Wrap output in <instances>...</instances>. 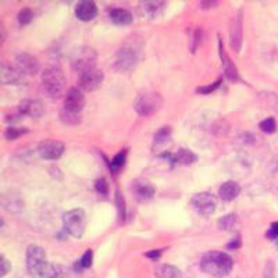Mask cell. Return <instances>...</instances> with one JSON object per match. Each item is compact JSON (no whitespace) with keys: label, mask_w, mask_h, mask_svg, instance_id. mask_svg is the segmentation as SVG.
<instances>
[{"label":"cell","mask_w":278,"mask_h":278,"mask_svg":"<svg viewBox=\"0 0 278 278\" xmlns=\"http://www.w3.org/2000/svg\"><path fill=\"white\" fill-rule=\"evenodd\" d=\"M234 261L224 252H207L200 260V268L212 277H225L232 270Z\"/></svg>","instance_id":"cell-1"},{"label":"cell","mask_w":278,"mask_h":278,"mask_svg":"<svg viewBox=\"0 0 278 278\" xmlns=\"http://www.w3.org/2000/svg\"><path fill=\"white\" fill-rule=\"evenodd\" d=\"M141 49L142 43L135 37L128 38V41L120 48L117 52L114 61V68L121 73H127L133 70L138 64L139 57H141Z\"/></svg>","instance_id":"cell-2"},{"label":"cell","mask_w":278,"mask_h":278,"mask_svg":"<svg viewBox=\"0 0 278 278\" xmlns=\"http://www.w3.org/2000/svg\"><path fill=\"white\" fill-rule=\"evenodd\" d=\"M42 86L50 97H60L66 88V77L59 67H48L42 74Z\"/></svg>","instance_id":"cell-3"},{"label":"cell","mask_w":278,"mask_h":278,"mask_svg":"<svg viewBox=\"0 0 278 278\" xmlns=\"http://www.w3.org/2000/svg\"><path fill=\"white\" fill-rule=\"evenodd\" d=\"M162 106H163V97L160 96V93L158 92L152 91L141 93L133 103L136 113L144 117H149V115L158 113L159 110L162 109Z\"/></svg>","instance_id":"cell-4"},{"label":"cell","mask_w":278,"mask_h":278,"mask_svg":"<svg viewBox=\"0 0 278 278\" xmlns=\"http://www.w3.org/2000/svg\"><path fill=\"white\" fill-rule=\"evenodd\" d=\"M46 253L41 246L30 245L27 249V268L35 278H42L43 272L48 267Z\"/></svg>","instance_id":"cell-5"},{"label":"cell","mask_w":278,"mask_h":278,"mask_svg":"<svg viewBox=\"0 0 278 278\" xmlns=\"http://www.w3.org/2000/svg\"><path fill=\"white\" fill-rule=\"evenodd\" d=\"M96 60L97 55L93 49L88 48V46H81V48L75 49V52L71 56V66L77 73L84 74L95 68Z\"/></svg>","instance_id":"cell-6"},{"label":"cell","mask_w":278,"mask_h":278,"mask_svg":"<svg viewBox=\"0 0 278 278\" xmlns=\"http://www.w3.org/2000/svg\"><path fill=\"white\" fill-rule=\"evenodd\" d=\"M63 223L66 231L74 238H81L85 232L86 225V216L82 209H73L70 212L64 213Z\"/></svg>","instance_id":"cell-7"},{"label":"cell","mask_w":278,"mask_h":278,"mask_svg":"<svg viewBox=\"0 0 278 278\" xmlns=\"http://www.w3.org/2000/svg\"><path fill=\"white\" fill-rule=\"evenodd\" d=\"M191 205L195 209V212L206 217V216H210L214 213L216 206H217V199L210 192H200V194H195L192 196Z\"/></svg>","instance_id":"cell-8"},{"label":"cell","mask_w":278,"mask_h":278,"mask_svg":"<svg viewBox=\"0 0 278 278\" xmlns=\"http://www.w3.org/2000/svg\"><path fill=\"white\" fill-rule=\"evenodd\" d=\"M64 152V144L55 139H46L38 145V153L42 159L46 160H56L63 155Z\"/></svg>","instance_id":"cell-9"},{"label":"cell","mask_w":278,"mask_h":278,"mask_svg":"<svg viewBox=\"0 0 278 278\" xmlns=\"http://www.w3.org/2000/svg\"><path fill=\"white\" fill-rule=\"evenodd\" d=\"M103 79H104V75H103L102 70L93 68L79 75V86L86 92H93L102 86Z\"/></svg>","instance_id":"cell-10"},{"label":"cell","mask_w":278,"mask_h":278,"mask_svg":"<svg viewBox=\"0 0 278 278\" xmlns=\"http://www.w3.org/2000/svg\"><path fill=\"white\" fill-rule=\"evenodd\" d=\"M85 96L78 88H70L67 91L64 99V110L73 114H79V111L84 109Z\"/></svg>","instance_id":"cell-11"},{"label":"cell","mask_w":278,"mask_h":278,"mask_svg":"<svg viewBox=\"0 0 278 278\" xmlns=\"http://www.w3.org/2000/svg\"><path fill=\"white\" fill-rule=\"evenodd\" d=\"M16 68L23 75H35L39 71V61L28 53H20L16 57Z\"/></svg>","instance_id":"cell-12"},{"label":"cell","mask_w":278,"mask_h":278,"mask_svg":"<svg viewBox=\"0 0 278 278\" xmlns=\"http://www.w3.org/2000/svg\"><path fill=\"white\" fill-rule=\"evenodd\" d=\"M242 28H243V20H242V12H238L231 21L230 27V41L231 48L235 50L236 53L241 50L242 45Z\"/></svg>","instance_id":"cell-13"},{"label":"cell","mask_w":278,"mask_h":278,"mask_svg":"<svg viewBox=\"0 0 278 278\" xmlns=\"http://www.w3.org/2000/svg\"><path fill=\"white\" fill-rule=\"evenodd\" d=\"M20 113L34 117V118H39L45 113V109H43L42 103L39 102V100L25 99V100L20 103Z\"/></svg>","instance_id":"cell-14"},{"label":"cell","mask_w":278,"mask_h":278,"mask_svg":"<svg viewBox=\"0 0 278 278\" xmlns=\"http://www.w3.org/2000/svg\"><path fill=\"white\" fill-rule=\"evenodd\" d=\"M218 50H220V57H221V63H223L224 71H225V75L230 81H238L239 79V75H238V70H236L235 64L231 61L230 56L227 55L225 49H224L223 42L220 41L218 43Z\"/></svg>","instance_id":"cell-15"},{"label":"cell","mask_w":278,"mask_h":278,"mask_svg":"<svg viewBox=\"0 0 278 278\" xmlns=\"http://www.w3.org/2000/svg\"><path fill=\"white\" fill-rule=\"evenodd\" d=\"M97 7L93 2L85 0V2H79L78 6L75 9V16L78 17L81 21H91L96 17Z\"/></svg>","instance_id":"cell-16"},{"label":"cell","mask_w":278,"mask_h":278,"mask_svg":"<svg viewBox=\"0 0 278 278\" xmlns=\"http://www.w3.org/2000/svg\"><path fill=\"white\" fill-rule=\"evenodd\" d=\"M241 192V187H239V184L235 181H227L224 182L223 185L220 187L218 189V195H220V198L225 202H231V200H234L239 195Z\"/></svg>","instance_id":"cell-17"},{"label":"cell","mask_w":278,"mask_h":278,"mask_svg":"<svg viewBox=\"0 0 278 278\" xmlns=\"http://www.w3.org/2000/svg\"><path fill=\"white\" fill-rule=\"evenodd\" d=\"M132 191L138 200L151 199L153 194H155V188L152 187L149 182L144 181V180H138V181L133 182Z\"/></svg>","instance_id":"cell-18"},{"label":"cell","mask_w":278,"mask_h":278,"mask_svg":"<svg viewBox=\"0 0 278 278\" xmlns=\"http://www.w3.org/2000/svg\"><path fill=\"white\" fill-rule=\"evenodd\" d=\"M2 82L3 84H20L23 79H24V75L20 73L17 68H13L10 66H6V64H3L2 66Z\"/></svg>","instance_id":"cell-19"},{"label":"cell","mask_w":278,"mask_h":278,"mask_svg":"<svg viewBox=\"0 0 278 278\" xmlns=\"http://www.w3.org/2000/svg\"><path fill=\"white\" fill-rule=\"evenodd\" d=\"M109 17L117 25H128L132 21V14L125 9H111Z\"/></svg>","instance_id":"cell-20"},{"label":"cell","mask_w":278,"mask_h":278,"mask_svg":"<svg viewBox=\"0 0 278 278\" xmlns=\"http://www.w3.org/2000/svg\"><path fill=\"white\" fill-rule=\"evenodd\" d=\"M166 158L171 159V162L178 164H192L196 162V155L188 149H180L174 155H166Z\"/></svg>","instance_id":"cell-21"},{"label":"cell","mask_w":278,"mask_h":278,"mask_svg":"<svg viewBox=\"0 0 278 278\" xmlns=\"http://www.w3.org/2000/svg\"><path fill=\"white\" fill-rule=\"evenodd\" d=\"M156 278H182V272L176 266L171 264H160L155 268Z\"/></svg>","instance_id":"cell-22"},{"label":"cell","mask_w":278,"mask_h":278,"mask_svg":"<svg viewBox=\"0 0 278 278\" xmlns=\"http://www.w3.org/2000/svg\"><path fill=\"white\" fill-rule=\"evenodd\" d=\"M42 278H68V270L61 264H50L49 263Z\"/></svg>","instance_id":"cell-23"},{"label":"cell","mask_w":278,"mask_h":278,"mask_svg":"<svg viewBox=\"0 0 278 278\" xmlns=\"http://www.w3.org/2000/svg\"><path fill=\"white\" fill-rule=\"evenodd\" d=\"M170 136H171V128L170 127H163L159 129L156 135H155V145L160 146L164 145L169 142Z\"/></svg>","instance_id":"cell-24"},{"label":"cell","mask_w":278,"mask_h":278,"mask_svg":"<svg viewBox=\"0 0 278 278\" xmlns=\"http://www.w3.org/2000/svg\"><path fill=\"white\" fill-rule=\"evenodd\" d=\"M92 259H93V253H92L91 249H88L84 254H82V257L75 263V270H78L81 271L82 268H88V267L92 266Z\"/></svg>","instance_id":"cell-25"},{"label":"cell","mask_w":278,"mask_h":278,"mask_svg":"<svg viewBox=\"0 0 278 278\" xmlns=\"http://www.w3.org/2000/svg\"><path fill=\"white\" fill-rule=\"evenodd\" d=\"M28 132V129L27 128H17V127H9L5 131V136L9 141H14V139H17L21 135H24V133Z\"/></svg>","instance_id":"cell-26"},{"label":"cell","mask_w":278,"mask_h":278,"mask_svg":"<svg viewBox=\"0 0 278 278\" xmlns=\"http://www.w3.org/2000/svg\"><path fill=\"white\" fill-rule=\"evenodd\" d=\"M115 205H117L118 218H120V221H122L125 218V202H124V198H122L120 191L115 192Z\"/></svg>","instance_id":"cell-27"},{"label":"cell","mask_w":278,"mask_h":278,"mask_svg":"<svg viewBox=\"0 0 278 278\" xmlns=\"http://www.w3.org/2000/svg\"><path fill=\"white\" fill-rule=\"evenodd\" d=\"M142 5H144V10L153 16V14H156L160 9H163V6L166 3H164V2H145V3H142Z\"/></svg>","instance_id":"cell-28"},{"label":"cell","mask_w":278,"mask_h":278,"mask_svg":"<svg viewBox=\"0 0 278 278\" xmlns=\"http://www.w3.org/2000/svg\"><path fill=\"white\" fill-rule=\"evenodd\" d=\"M235 221H236L235 214H228V216H225V217L218 220V225H220L221 228H224V230H231V228H234Z\"/></svg>","instance_id":"cell-29"},{"label":"cell","mask_w":278,"mask_h":278,"mask_svg":"<svg viewBox=\"0 0 278 278\" xmlns=\"http://www.w3.org/2000/svg\"><path fill=\"white\" fill-rule=\"evenodd\" d=\"M260 129L263 131V132H267V133H271L275 131V128H277V124H275V120L274 118H266V120H263L259 124Z\"/></svg>","instance_id":"cell-30"},{"label":"cell","mask_w":278,"mask_h":278,"mask_svg":"<svg viewBox=\"0 0 278 278\" xmlns=\"http://www.w3.org/2000/svg\"><path fill=\"white\" fill-rule=\"evenodd\" d=\"M32 19H34V13H32L31 9H23V10L19 13L20 24H23V25L30 24L31 21H32Z\"/></svg>","instance_id":"cell-31"},{"label":"cell","mask_w":278,"mask_h":278,"mask_svg":"<svg viewBox=\"0 0 278 278\" xmlns=\"http://www.w3.org/2000/svg\"><path fill=\"white\" fill-rule=\"evenodd\" d=\"M61 118L63 121H66L67 124H78L81 118H79V114H73V113H68V111H61Z\"/></svg>","instance_id":"cell-32"},{"label":"cell","mask_w":278,"mask_h":278,"mask_svg":"<svg viewBox=\"0 0 278 278\" xmlns=\"http://www.w3.org/2000/svg\"><path fill=\"white\" fill-rule=\"evenodd\" d=\"M125 159H127V151H121L120 153L115 155L111 164L115 166V167H121V166H124V163H125Z\"/></svg>","instance_id":"cell-33"},{"label":"cell","mask_w":278,"mask_h":278,"mask_svg":"<svg viewBox=\"0 0 278 278\" xmlns=\"http://www.w3.org/2000/svg\"><path fill=\"white\" fill-rule=\"evenodd\" d=\"M0 267H2V268H0V275H2V277H5L7 272L12 270V266H10L9 260L5 257V254L0 256Z\"/></svg>","instance_id":"cell-34"},{"label":"cell","mask_w":278,"mask_h":278,"mask_svg":"<svg viewBox=\"0 0 278 278\" xmlns=\"http://www.w3.org/2000/svg\"><path fill=\"white\" fill-rule=\"evenodd\" d=\"M95 188H96V191L100 195H106L107 194V191H109V185H107V181H106L104 178L97 180L96 184H95Z\"/></svg>","instance_id":"cell-35"},{"label":"cell","mask_w":278,"mask_h":278,"mask_svg":"<svg viewBox=\"0 0 278 278\" xmlns=\"http://www.w3.org/2000/svg\"><path fill=\"white\" fill-rule=\"evenodd\" d=\"M220 82H221V81L218 79L217 82H214V84H213V85H209V86H202V88H198V89H196V92H198V93H205V95H207V93H210V92L214 91V89L217 88L218 85H220Z\"/></svg>","instance_id":"cell-36"},{"label":"cell","mask_w":278,"mask_h":278,"mask_svg":"<svg viewBox=\"0 0 278 278\" xmlns=\"http://www.w3.org/2000/svg\"><path fill=\"white\" fill-rule=\"evenodd\" d=\"M267 236L270 238V239H277L278 238V221L271 224V227H270V230L267 232Z\"/></svg>","instance_id":"cell-37"},{"label":"cell","mask_w":278,"mask_h":278,"mask_svg":"<svg viewBox=\"0 0 278 278\" xmlns=\"http://www.w3.org/2000/svg\"><path fill=\"white\" fill-rule=\"evenodd\" d=\"M160 254H162V250L158 249V250H152V252H148L146 256H148V257H152V259H158V257H160Z\"/></svg>","instance_id":"cell-38"},{"label":"cell","mask_w":278,"mask_h":278,"mask_svg":"<svg viewBox=\"0 0 278 278\" xmlns=\"http://www.w3.org/2000/svg\"><path fill=\"white\" fill-rule=\"evenodd\" d=\"M241 246V239H239V236L238 238H235V241H232L231 243H228V248H239Z\"/></svg>","instance_id":"cell-39"},{"label":"cell","mask_w":278,"mask_h":278,"mask_svg":"<svg viewBox=\"0 0 278 278\" xmlns=\"http://www.w3.org/2000/svg\"><path fill=\"white\" fill-rule=\"evenodd\" d=\"M199 5L202 7H213L216 6V5H218V2H200Z\"/></svg>","instance_id":"cell-40"},{"label":"cell","mask_w":278,"mask_h":278,"mask_svg":"<svg viewBox=\"0 0 278 278\" xmlns=\"http://www.w3.org/2000/svg\"><path fill=\"white\" fill-rule=\"evenodd\" d=\"M274 109L278 111V99H275V107H274Z\"/></svg>","instance_id":"cell-41"},{"label":"cell","mask_w":278,"mask_h":278,"mask_svg":"<svg viewBox=\"0 0 278 278\" xmlns=\"http://www.w3.org/2000/svg\"><path fill=\"white\" fill-rule=\"evenodd\" d=\"M277 173H278V162H277Z\"/></svg>","instance_id":"cell-42"}]
</instances>
